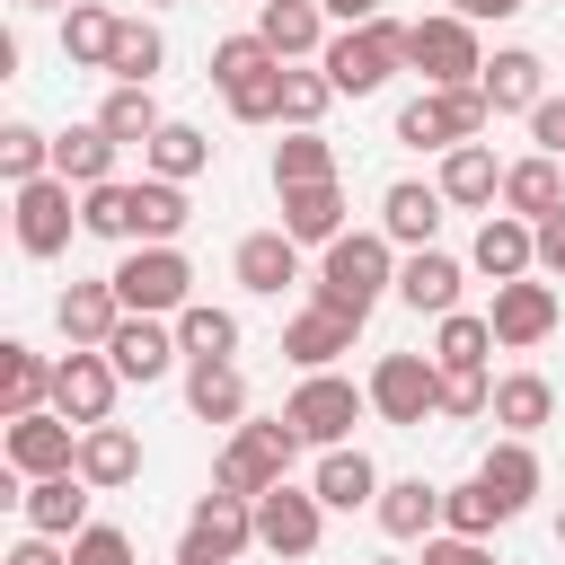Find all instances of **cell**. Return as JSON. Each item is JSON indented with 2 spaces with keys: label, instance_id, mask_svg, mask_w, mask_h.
<instances>
[{
  "label": "cell",
  "instance_id": "1",
  "mask_svg": "<svg viewBox=\"0 0 565 565\" xmlns=\"http://www.w3.org/2000/svg\"><path fill=\"white\" fill-rule=\"evenodd\" d=\"M380 291H397V238H388V230H344L335 247H318L309 300H327V309H344V318H371Z\"/></svg>",
  "mask_w": 565,
  "mask_h": 565
},
{
  "label": "cell",
  "instance_id": "2",
  "mask_svg": "<svg viewBox=\"0 0 565 565\" xmlns=\"http://www.w3.org/2000/svg\"><path fill=\"white\" fill-rule=\"evenodd\" d=\"M318 71L335 79V97H371V88H388V79L406 71V26H397V18L335 26V35H327V53H318Z\"/></svg>",
  "mask_w": 565,
  "mask_h": 565
},
{
  "label": "cell",
  "instance_id": "3",
  "mask_svg": "<svg viewBox=\"0 0 565 565\" xmlns=\"http://www.w3.org/2000/svg\"><path fill=\"white\" fill-rule=\"evenodd\" d=\"M300 450H309V441L291 433V415H274V424H230V441H221V459H212V486H230V494H274Z\"/></svg>",
  "mask_w": 565,
  "mask_h": 565
},
{
  "label": "cell",
  "instance_id": "4",
  "mask_svg": "<svg viewBox=\"0 0 565 565\" xmlns=\"http://www.w3.org/2000/svg\"><path fill=\"white\" fill-rule=\"evenodd\" d=\"M362 388H371V415L397 424V433L441 424V362H433V353H380Z\"/></svg>",
  "mask_w": 565,
  "mask_h": 565
},
{
  "label": "cell",
  "instance_id": "5",
  "mask_svg": "<svg viewBox=\"0 0 565 565\" xmlns=\"http://www.w3.org/2000/svg\"><path fill=\"white\" fill-rule=\"evenodd\" d=\"M486 124H494L486 88H424V97L397 106V141L406 150H459V141H486Z\"/></svg>",
  "mask_w": 565,
  "mask_h": 565
},
{
  "label": "cell",
  "instance_id": "6",
  "mask_svg": "<svg viewBox=\"0 0 565 565\" xmlns=\"http://www.w3.org/2000/svg\"><path fill=\"white\" fill-rule=\"evenodd\" d=\"M282 415H291V433H300L309 450H335V441H353V424L371 415V388H353L344 371H300V388L282 397Z\"/></svg>",
  "mask_w": 565,
  "mask_h": 565
},
{
  "label": "cell",
  "instance_id": "7",
  "mask_svg": "<svg viewBox=\"0 0 565 565\" xmlns=\"http://www.w3.org/2000/svg\"><path fill=\"white\" fill-rule=\"evenodd\" d=\"M406 71H424V88H477V71H486L477 26H468L459 9L415 18V26H406Z\"/></svg>",
  "mask_w": 565,
  "mask_h": 565
},
{
  "label": "cell",
  "instance_id": "8",
  "mask_svg": "<svg viewBox=\"0 0 565 565\" xmlns=\"http://www.w3.org/2000/svg\"><path fill=\"white\" fill-rule=\"evenodd\" d=\"M115 291H124L132 318H177L194 300V265H185V247H124Z\"/></svg>",
  "mask_w": 565,
  "mask_h": 565
},
{
  "label": "cell",
  "instance_id": "9",
  "mask_svg": "<svg viewBox=\"0 0 565 565\" xmlns=\"http://www.w3.org/2000/svg\"><path fill=\"white\" fill-rule=\"evenodd\" d=\"M256 547V494H230V486H212L194 512H185V539H177V556L185 565H230V556H247Z\"/></svg>",
  "mask_w": 565,
  "mask_h": 565
},
{
  "label": "cell",
  "instance_id": "10",
  "mask_svg": "<svg viewBox=\"0 0 565 565\" xmlns=\"http://www.w3.org/2000/svg\"><path fill=\"white\" fill-rule=\"evenodd\" d=\"M318 539H327V503H318V486H274V494H256V547L265 556H282V565H300V556H318Z\"/></svg>",
  "mask_w": 565,
  "mask_h": 565
},
{
  "label": "cell",
  "instance_id": "11",
  "mask_svg": "<svg viewBox=\"0 0 565 565\" xmlns=\"http://www.w3.org/2000/svg\"><path fill=\"white\" fill-rule=\"evenodd\" d=\"M115 388H124V371H115V353L106 344H71L62 362H53V406L88 433V424H115Z\"/></svg>",
  "mask_w": 565,
  "mask_h": 565
},
{
  "label": "cell",
  "instance_id": "12",
  "mask_svg": "<svg viewBox=\"0 0 565 565\" xmlns=\"http://www.w3.org/2000/svg\"><path fill=\"white\" fill-rule=\"evenodd\" d=\"M0 450H9V477L18 486L26 477H62V468H79V424L62 406H35V415H9Z\"/></svg>",
  "mask_w": 565,
  "mask_h": 565
},
{
  "label": "cell",
  "instance_id": "13",
  "mask_svg": "<svg viewBox=\"0 0 565 565\" xmlns=\"http://www.w3.org/2000/svg\"><path fill=\"white\" fill-rule=\"evenodd\" d=\"M9 203H18V247L26 256L71 247V230H79V185L71 177H26V185H9Z\"/></svg>",
  "mask_w": 565,
  "mask_h": 565
},
{
  "label": "cell",
  "instance_id": "14",
  "mask_svg": "<svg viewBox=\"0 0 565 565\" xmlns=\"http://www.w3.org/2000/svg\"><path fill=\"white\" fill-rule=\"evenodd\" d=\"M486 318H494V344L503 353H530V344L556 335V282H530V274L521 282H494V309Z\"/></svg>",
  "mask_w": 565,
  "mask_h": 565
},
{
  "label": "cell",
  "instance_id": "15",
  "mask_svg": "<svg viewBox=\"0 0 565 565\" xmlns=\"http://www.w3.org/2000/svg\"><path fill=\"white\" fill-rule=\"evenodd\" d=\"M106 353H115V371H124V380H141V388H150V380H168V371L185 362L177 318H132V309H124V327L106 335Z\"/></svg>",
  "mask_w": 565,
  "mask_h": 565
},
{
  "label": "cell",
  "instance_id": "16",
  "mask_svg": "<svg viewBox=\"0 0 565 565\" xmlns=\"http://www.w3.org/2000/svg\"><path fill=\"white\" fill-rule=\"evenodd\" d=\"M88 477L79 468H62V477H26L18 486V512H26V530H44V539H79L88 530Z\"/></svg>",
  "mask_w": 565,
  "mask_h": 565
},
{
  "label": "cell",
  "instance_id": "17",
  "mask_svg": "<svg viewBox=\"0 0 565 565\" xmlns=\"http://www.w3.org/2000/svg\"><path fill=\"white\" fill-rule=\"evenodd\" d=\"M468 265H477L486 282H521V274L539 265V221H521V212H486V221H477Z\"/></svg>",
  "mask_w": 565,
  "mask_h": 565
},
{
  "label": "cell",
  "instance_id": "18",
  "mask_svg": "<svg viewBox=\"0 0 565 565\" xmlns=\"http://www.w3.org/2000/svg\"><path fill=\"white\" fill-rule=\"evenodd\" d=\"M230 274H238V291H256V300H282V282H300V238L274 221V230H247L238 238V256H230Z\"/></svg>",
  "mask_w": 565,
  "mask_h": 565
},
{
  "label": "cell",
  "instance_id": "19",
  "mask_svg": "<svg viewBox=\"0 0 565 565\" xmlns=\"http://www.w3.org/2000/svg\"><path fill=\"white\" fill-rule=\"evenodd\" d=\"M353 335H362V318H344V309H327V300H309L300 318H282V353H291L300 371H335V353H353Z\"/></svg>",
  "mask_w": 565,
  "mask_h": 565
},
{
  "label": "cell",
  "instance_id": "20",
  "mask_svg": "<svg viewBox=\"0 0 565 565\" xmlns=\"http://www.w3.org/2000/svg\"><path fill=\"white\" fill-rule=\"evenodd\" d=\"M459 212H494L503 203V159H494V141H459V150H441V177H433Z\"/></svg>",
  "mask_w": 565,
  "mask_h": 565
},
{
  "label": "cell",
  "instance_id": "21",
  "mask_svg": "<svg viewBox=\"0 0 565 565\" xmlns=\"http://www.w3.org/2000/svg\"><path fill=\"white\" fill-rule=\"evenodd\" d=\"M459 282H468V265L441 256V247H415V256L397 265V300H406L415 318H450V309H459Z\"/></svg>",
  "mask_w": 565,
  "mask_h": 565
},
{
  "label": "cell",
  "instance_id": "22",
  "mask_svg": "<svg viewBox=\"0 0 565 565\" xmlns=\"http://www.w3.org/2000/svg\"><path fill=\"white\" fill-rule=\"evenodd\" d=\"M53 327H62V344H106V335L124 327V291H115V274L71 282V291L53 300Z\"/></svg>",
  "mask_w": 565,
  "mask_h": 565
},
{
  "label": "cell",
  "instance_id": "23",
  "mask_svg": "<svg viewBox=\"0 0 565 565\" xmlns=\"http://www.w3.org/2000/svg\"><path fill=\"white\" fill-rule=\"evenodd\" d=\"M309 486H318V503H327V512H371L388 477L371 468V450L335 441V450H318V477H309Z\"/></svg>",
  "mask_w": 565,
  "mask_h": 565
},
{
  "label": "cell",
  "instance_id": "24",
  "mask_svg": "<svg viewBox=\"0 0 565 565\" xmlns=\"http://www.w3.org/2000/svg\"><path fill=\"white\" fill-rule=\"evenodd\" d=\"M327 26H335V18H327L318 0H256V35H265L282 62H318V53H327Z\"/></svg>",
  "mask_w": 565,
  "mask_h": 565
},
{
  "label": "cell",
  "instance_id": "25",
  "mask_svg": "<svg viewBox=\"0 0 565 565\" xmlns=\"http://www.w3.org/2000/svg\"><path fill=\"white\" fill-rule=\"evenodd\" d=\"M477 88H486V106H494V115H530V106L547 97V62H539L530 44H503V53L477 71Z\"/></svg>",
  "mask_w": 565,
  "mask_h": 565
},
{
  "label": "cell",
  "instance_id": "26",
  "mask_svg": "<svg viewBox=\"0 0 565 565\" xmlns=\"http://www.w3.org/2000/svg\"><path fill=\"white\" fill-rule=\"evenodd\" d=\"M441 203H450L441 185H424V177H397V185L380 194V230H388V238L415 256V247H433V230H441Z\"/></svg>",
  "mask_w": 565,
  "mask_h": 565
},
{
  "label": "cell",
  "instance_id": "27",
  "mask_svg": "<svg viewBox=\"0 0 565 565\" xmlns=\"http://www.w3.org/2000/svg\"><path fill=\"white\" fill-rule=\"evenodd\" d=\"M115 35H124V9H106V0H71L62 9V62L71 71H106Z\"/></svg>",
  "mask_w": 565,
  "mask_h": 565
},
{
  "label": "cell",
  "instance_id": "28",
  "mask_svg": "<svg viewBox=\"0 0 565 565\" xmlns=\"http://www.w3.org/2000/svg\"><path fill=\"white\" fill-rule=\"evenodd\" d=\"M185 221H194V203H185L177 177H141L132 185V247H177Z\"/></svg>",
  "mask_w": 565,
  "mask_h": 565
},
{
  "label": "cell",
  "instance_id": "29",
  "mask_svg": "<svg viewBox=\"0 0 565 565\" xmlns=\"http://www.w3.org/2000/svg\"><path fill=\"white\" fill-rule=\"evenodd\" d=\"M371 521H380L388 539H433V530H441V486H433V477H388L380 503H371Z\"/></svg>",
  "mask_w": 565,
  "mask_h": 565
},
{
  "label": "cell",
  "instance_id": "30",
  "mask_svg": "<svg viewBox=\"0 0 565 565\" xmlns=\"http://www.w3.org/2000/svg\"><path fill=\"white\" fill-rule=\"evenodd\" d=\"M282 230L300 238V247H335L344 238V185L327 177V185H282Z\"/></svg>",
  "mask_w": 565,
  "mask_h": 565
},
{
  "label": "cell",
  "instance_id": "31",
  "mask_svg": "<svg viewBox=\"0 0 565 565\" xmlns=\"http://www.w3.org/2000/svg\"><path fill=\"white\" fill-rule=\"evenodd\" d=\"M185 415H194V424H247V380H238V362H185Z\"/></svg>",
  "mask_w": 565,
  "mask_h": 565
},
{
  "label": "cell",
  "instance_id": "32",
  "mask_svg": "<svg viewBox=\"0 0 565 565\" xmlns=\"http://www.w3.org/2000/svg\"><path fill=\"white\" fill-rule=\"evenodd\" d=\"M477 477H486V494H494L503 521H512V512H530V494H539V450H530L521 433H503V441L477 459Z\"/></svg>",
  "mask_w": 565,
  "mask_h": 565
},
{
  "label": "cell",
  "instance_id": "33",
  "mask_svg": "<svg viewBox=\"0 0 565 565\" xmlns=\"http://www.w3.org/2000/svg\"><path fill=\"white\" fill-rule=\"evenodd\" d=\"M115 132L88 115V124H71V132H53V177H71V185H106L115 177Z\"/></svg>",
  "mask_w": 565,
  "mask_h": 565
},
{
  "label": "cell",
  "instance_id": "34",
  "mask_svg": "<svg viewBox=\"0 0 565 565\" xmlns=\"http://www.w3.org/2000/svg\"><path fill=\"white\" fill-rule=\"evenodd\" d=\"M79 477H88L97 494L132 486V477H141V441H132L124 424H88V433H79Z\"/></svg>",
  "mask_w": 565,
  "mask_h": 565
},
{
  "label": "cell",
  "instance_id": "35",
  "mask_svg": "<svg viewBox=\"0 0 565 565\" xmlns=\"http://www.w3.org/2000/svg\"><path fill=\"white\" fill-rule=\"evenodd\" d=\"M556 203H565V159L530 150V159H512V168H503V212H521V221H547Z\"/></svg>",
  "mask_w": 565,
  "mask_h": 565
},
{
  "label": "cell",
  "instance_id": "36",
  "mask_svg": "<svg viewBox=\"0 0 565 565\" xmlns=\"http://www.w3.org/2000/svg\"><path fill=\"white\" fill-rule=\"evenodd\" d=\"M141 168H150V177H177V185H194V177L212 168V132H194V124H177V115H168V124L141 141Z\"/></svg>",
  "mask_w": 565,
  "mask_h": 565
},
{
  "label": "cell",
  "instance_id": "37",
  "mask_svg": "<svg viewBox=\"0 0 565 565\" xmlns=\"http://www.w3.org/2000/svg\"><path fill=\"white\" fill-rule=\"evenodd\" d=\"M35 406H53V362L35 344H0V424L35 415Z\"/></svg>",
  "mask_w": 565,
  "mask_h": 565
},
{
  "label": "cell",
  "instance_id": "38",
  "mask_svg": "<svg viewBox=\"0 0 565 565\" xmlns=\"http://www.w3.org/2000/svg\"><path fill=\"white\" fill-rule=\"evenodd\" d=\"M486 353H494V318L486 309H450L433 327V362L441 371H486Z\"/></svg>",
  "mask_w": 565,
  "mask_h": 565
},
{
  "label": "cell",
  "instance_id": "39",
  "mask_svg": "<svg viewBox=\"0 0 565 565\" xmlns=\"http://www.w3.org/2000/svg\"><path fill=\"white\" fill-rule=\"evenodd\" d=\"M547 415H556V388H547L539 371H503V380H494V424H503V433L530 441Z\"/></svg>",
  "mask_w": 565,
  "mask_h": 565
},
{
  "label": "cell",
  "instance_id": "40",
  "mask_svg": "<svg viewBox=\"0 0 565 565\" xmlns=\"http://www.w3.org/2000/svg\"><path fill=\"white\" fill-rule=\"evenodd\" d=\"M97 124H106V132H115L124 150H141V141H150V132H159L168 115H159V97H150L141 79H115V88H106V106H97Z\"/></svg>",
  "mask_w": 565,
  "mask_h": 565
},
{
  "label": "cell",
  "instance_id": "41",
  "mask_svg": "<svg viewBox=\"0 0 565 565\" xmlns=\"http://www.w3.org/2000/svg\"><path fill=\"white\" fill-rule=\"evenodd\" d=\"M327 177H335V141H327L318 124L274 141V194H282V185H327Z\"/></svg>",
  "mask_w": 565,
  "mask_h": 565
},
{
  "label": "cell",
  "instance_id": "42",
  "mask_svg": "<svg viewBox=\"0 0 565 565\" xmlns=\"http://www.w3.org/2000/svg\"><path fill=\"white\" fill-rule=\"evenodd\" d=\"M177 344H185V362H230L238 353V318L212 309V300H185L177 309Z\"/></svg>",
  "mask_w": 565,
  "mask_h": 565
},
{
  "label": "cell",
  "instance_id": "43",
  "mask_svg": "<svg viewBox=\"0 0 565 565\" xmlns=\"http://www.w3.org/2000/svg\"><path fill=\"white\" fill-rule=\"evenodd\" d=\"M327 106H335V79H327L318 62H282V124H291V132H309Z\"/></svg>",
  "mask_w": 565,
  "mask_h": 565
},
{
  "label": "cell",
  "instance_id": "44",
  "mask_svg": "<svg viewBox=\"0 0 565 565\" xmlns=\"http://www.w3.org/2000/svg\"><path fill=\"white\" fill-rule=\"evenodd\" d=\"M79 230H88V238H124V247H132V185H124V177L79 185Z\"/></svg>",
  "mask_w": 565,
  "mask_h": 565
},
{
  "label": "cell",
  "instance_id": "45",
  "mask_svg": "<svg viewBox=\"0 0 565 565\" xmlns=\"http://www.w3.org/2000/svg\"><path fill=\"white\" fill-rule=\"evenodd\" d=\"M441 530H459V539H494V530H503V503L486 494V477L441 486Z\"/></svg>",
  "mask_w": 565,
  "mask_h": 565
},
{
  "label": "cell",
  "instance_id": "46",
  "mask_svg": "<svg viewBox=\"0 0 565 565\" xmlns=\"http://www.w3.org/2000/svg\"><path fill=\"white\" fill-rule=\"evenodd\" d=\"M159 62H168V35H159L150 18H124V35H115V62H106V71L150 88V79H159Z\"/></svg>",
  "mask_w": 565,
  "mask_h": 565
},
{
  "label": "cell",
  "instance_id": "47",
  "mask_svg": "<svg viewBox=\"0 0 565 565\" xmlns=\"http://www.w3.org/2000/svg\"><path fill=\"white\" fill-rule=\"evenodd\" d=\"M221 106H230L238 124H282V62H265V71H247V79H230V88H221Z\"/></svg>",
  "mask_w": 565,
  "mask_h": 565
},
{
  "label": "cell",
  "instance_id": "48",
  "mask_svg": "<svg viewBox=\"0 0 565 565\" xmlns=\"http://www.w3.org/2000/svg\"><path fill=\"white\" fill-rule=\"evenodd\" d=\"M0 177H9V185L53 177V132H35V124H0Z\"/></svg>",
  "mask_w": 565,
  "mask_h": 565
},
{
  "label": "cell",
  "instance_id": "49",
  "mask_svg": "<svg viewBox=\"0 0 565 565\" xmlns=\"http://www.w3.org/2000/svg\"><path fill=\"white\" fill-rule=\"evenodd\" d=\"M265 62H282V53H274V44H265V35L247 26V35H221L203 71H212V88H230V79H247V71H265Z\"/></svg>",
  "mask_w": 565,
  "mask_h": 565
},
{
  "label": "cell",
  "instance_id": "50",
  "mask_svg": "<svg viewBox=\"0 0 565 565\" xmlns=\"http://www.w3.org/2000/svg\"><path fill=\"white\" fill-rule=\"evenodd\" d=\"M494 415V380L486 371H441V424H477Z\"/></svg>",
  "mask_w": 565,
  "mask_h": 565
},
{
  "label": "cell",
  "instance_id": "51",
  "mask_svg": "<svg viewBox=\"0 0 565 565\" xmlns=\"http://www.w3.org/2000/svg\"><path fill=\"white\" fill-rule=\"evenodd\" d=\"M71 565H141V556H132V539H124L115 521H88V530L71 539Z\"/></svg>",
  "mask_w": 565,
  "mask_h": 565
},
{
  "label": "cell",
  "instance_id": "52",
  "mask_svg": "<svg viewBox=\"0 0 565 565\" xmlns=\"http://www.w3.org/2000/svg\"><path fill=\"white\" fill-rule=\"evenodd\" d=\"M415 565H494V547H486V539H459V530H433Z\"/></svg>",
  "mask_w": 565,
  "mask_h": 565
},
{
  "label": "cell",
  "instance_id": "53",
  "mask_svg": "<svg viewBox=\"0 0 565 565\" xmlns=\"http://www.w3.org/2000/svg\"><path fill=\"white\" fill-rule=\"evenodd\" d=\"M530 141H539L547 159H565V97H539V106H530Z\"/></svg>",
  "mask_w": 565,
  "mask_h": 565
},
{
  "label": "cell",
  "instance_id": "54",
  "mask_svg": "<svg viewBox=\"0 0 565 565\" xmlns=\"http://www.w3.org/2000/svg\"><path fill=\"white\" fill-rule=\"evenodd\" d=\"M0 565H71V539H44V530H26V539H18Z\"/></svg>",
  "mask_w": 565,
  "mask_h": 565
},
{
  "label": "cell",
  "instance_id": "55",
  "mask_svg": "<svg viewBox=\"0 0 565 565\" xmlns=\"http://www.w3.org/2000/svg\"><path fill=\"white\" fill-rule=\"evenodd\" d=\"M539 274H556V282H565V203L539 221Z\"/></svg>",
  "mask_w": 565,
  "mask_h": 565
},
{
  "label": "cell",
  "instance_id": "56",
  "mask_svg": "<svg viewBox=\"0 0 565 565\" xmlns=\"http://www.w3.org/2000/svg\"><path fill=\"white\" fill-rule=\"evenodd\" d=\"M450 9H459V18H468V26H494V18H521V9H530V0H450Z\"/></svg>",
  "mask_w": 565,
  "mask_h": 565
},
{
  "label": "cell",
  "instance_id": "57",
  "mask_svg": "<svg viewBox=\"0 0 565 565\" xmlns=\"http://www.w3.org/2000/svg\"><path fill=\"white\" fill-rule=\"evenodd\" d=\"M335 26H362V18H388V0H318Z\"/></svg>",
  "mask_w": 565,
  "mask_h": 565
},
{
  "label": "cell",
  "instance_id": "58",
  "mask_svg": "<svg viewBox=\"0 0 565 565\" xmlns=\"http://www.w3.org/2000/svg\"><path fill=\"white\" fill-rule=\"evenodd\" d=\"M18 9H71V0H18Z\"/></svg>",
  "mask_w": 565,
  "mask_h": 565
},
{
  "label": "cell",
  "instance_id": "59",
  "mask_svg": "<svg viewBox=\"0 0 565 565\" xmlns=\"http://www.w3.org/2000/svg\"><path fill=\"white\" fill-rule=\"evenodd\" d=\"M371 565H406V556H371Z\"/></svg>",
  "mask_w": 565,
  "mask_h": 565
},
{
  "label": "cell",
  "instance_id": "60",
  "mask_svg": "<svg viewBox=\"0 0 565 565\" xmlns=\"http://www.w3.org/2000/svg\"><path fill=\"white\" fill-rule=\"evenodd\" d=\"M556 547H565V512H556Z\"/></svg>",
  "mask_w": 565,
  "mask_h": 565
},
{
  "label": "cell",
  "instance_id": "61",
  "mask_svg": "<svg viewBox=\"0 0 565 565\" xmlns=\"http://www.w3.org/2000/svg\"><path fill=\"white\" fill-rule=\"evenodd\" d=\"M150 9H168V0H150Z\"/></svg>",
  "mask_w": 565,
  "mask_h": 565
},
{
  "label": "cell",
  "instance_id": "62",
  "mask_svg": "<svg viewBox=\"0 0 565 565\" xmlns=\"http://www.w3.org/2000/svg\"><path fill=\"white\" fill-rule=\"evenodd\" d=\"M177 565H185V556H177Z\"/></svg>",
  "mask_w": 565,
  "mask_h": 565
}]
</instances>
